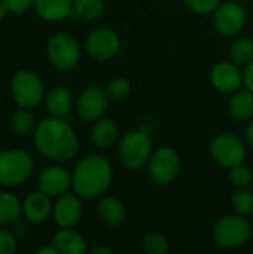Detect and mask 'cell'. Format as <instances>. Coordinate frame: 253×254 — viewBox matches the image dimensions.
Wrapping results in <instances>:
<instances>
[{
  "label": "cell",
  "instance_id": "7a4b0ae2",
  "mask_svg": "<svg viewBox=\"0 0 253 254\" xmlns=\"http://www.w3.org/2000/svg\"><path fill=\"white\" fill-rule=\"evenodd\" d=\"M113 171L107 159L100 155H91L82 159L72 177V185L81 198L92 199L103 195L112 183Z\"/></svg>",
  "mask_w": 253,
  "mask_h": 254
},
{
  "label": "cell",
  "instance_id": "4fadbf2b",
  "mask_svg": "<svg viewBox=\"0 0 253 254\" xmlns=\"http://www.w3.org/2000/svg\"><path fill=\"white\" fill-rule=\"evenodd\" d=\"M212 85L216 88V91L224 94L236 92L242 82H243V73L237 67V64L231 63H219L213 67L210 74Z\"/></svg>",
  "mask_w": 253,
  "mask_h": 254
},
{
  "label": "cell",
  "instance_id": "5bb4252c",
  "mask_svg": "<svg viewBox=\"0 0 253 254\" xmlns=\"http://www.w3.org/2000/svg\"><path fill=\"white\" fill-rule=\"evenodd\" d=\"M72 185L70 174L60 167H51L39 176V188L48 196L64 195Z\"/></svg>",
  "mask_w": 253,
  "mask_h": 254
},
{
  "label": "cell",
  "instance_id": "ffe728a7",
  "mask_svg": "<svg viewBox=\"0 0 253 254\" xmlns=\"http://www.w3.org/2000/svg\"><path fill=\"white\" fill-rule=\"evenodd\" d=\"M98 216L101 222H104L107 226L118 228L125 220V207L119 199L113 196H106L98 204Z\"/></svg>",
  "mask_w": 253,
  "mask_h": 254
},
{
  "label": "cell",
  "instance_id": "9a60e30c",
  "mask_svg": "<svg viewBox=\"0 0 253 254\" xmlns=\"http://www.w3.org/2000/svg\"><path fill=\"white\" fill-rule=\"evenodd\" d=\"M55 220L61 228H72L82 217V205L76 195L64 193L55 205Z\"/></svg>",
  "mask_w": 253,
  "mask_h": 254
},
{
  "label": "cell",
  "instance_id": "3957f363",
  "mask_svg": "<svg viewBox=\"0 0 253 254\" xmlns=\"http://www.w3.org/2000/svg\"><path fill=\"white\" fill-rule=\"evenodd\" d=\"M118 156L128 170H139L152 156V141L145 131H131L121 140Z\"/></svg>",
  "mask_w": 253,
  "mask_h": 254
},
{
  "label": "cell",
  "instance_id": "603a6c76",
  "mask_svg": "<svg viewBox=\"0 0 253 254\" xmlns=\"http://www.w3.org/2000/svg\"><path fill=\"white\" fill-rule=\"evenodd\" d=\"M103 12L101 0H73L72 18H81L85 21L97 19Z\"/></svg>",
  "mask_w": 253,
  "mask_h": 254
},
{
  "label": "cell",
  "instance_id": "d590c367",
  "mask_svg": "<svg viewBox=\"0 0 253 254\" xmlns=\"http://www.w3.org/2000/svg\"><path fill=\"white\" fill-rule=\"evenodd\" d=\"M57 249L55 247H43V249H39L36 254H57Z\"/></svg>",
  "mask_w": 253,
  "mask_h": 254
},
{
  "label": "cell",
  "instance_id": "5b68a950",
  "mask_svg": "<svg viewBox=\"0 0 253 254\" xmlns=\"http://www.w3.org/2000/svg\"><path fill=\"white\" fill-rule=\"evenodd\" d=\"M33 170V159L24 150H9L0 153V183L16 186L28 179Z\"/></svg>",
  "mask_w": 253,
  "mask_h": 254
},
{
  "label": "cell",
  "instance_id": "d4e9b609",
  "mask_svg": "<svg viewBox=\"0 0 253 254\" xmlns=\"http://www.w3.org/2000/svg\"><path fill=\"white\" fill-rule=\"evenodd\" d=\"M231 58L239 65H248L253 61V40L249 37H240L233 42L230 48Z\"/></svg>",
  "mask_w": 253,
  "mask_h": 254
},
{
  "label": "cell",
  "instance_id": "9c48e42d",
  "mask_svg": "<svg viewBox=\"0 0 253 254\" xmlns=\"http://www.w3.org/2000/svg\"><path fill=\"white\" fill-rule=\"evenodd\" d=\"M12 95L21 107H34L43 97V85L34 73L22 70L12 79Z\"/></svg>",
  "mask_w": 253,
  "mask_h": 254
},
{
  "label": "cell",
  "instance_id": "ab89813d",
  "mask_svg": "<svg viewBox=\"0 0 253 254\" xmlns=\"http://www.w3.org/2000/svg\"><path fill=\"white\" fill-rule=\"evenodd\" d=\"M0 101H1V95H0Z\"/></svg>",
  "mask_w": 253,
  "mask_h": 254
},
{
  "label": "cell",
  "instance_id": "e0dca14e",
  "mask_svg": "<svg viewBox=\"0 0 253 254\" xmlns=\"http://www.w3.org/2000/svg\"><path fill=\"white\" fill-rule=\"evenodd\" d=\"M36 12L48 21H60L73 10V0H34Z\"/></svg>",
  "mask_w": 253,
  "mask_h": 254
},
{
  "label": "cell",
  "instance_id": "8fae6325",
  "mask_svg": "<svg viewBox=\"0 0 253 254\" xmlns=\"http://www.w3.org/2000/svg\"><path fill=\"white\" fill-rule=\"evenodd\" d=\"M246 22V12L242 4L236 1H227L219 4L215 15V27L224 36L239 34Z\"/></svg>",
  "mask_w": 253,
  "mask_h": 254
},
{
  "label": "cell",
  "instance_id": "7c38bea8",
  "mask_svg": "<svg viewBox=\"0 0 253 254\" xmlns=\"http://www.w3.org/2000/svg\"><path fill=\"white\" fill-rule=\"evenodd\" d=\"M107 104L109 97L106 91L97 86H89L81 94L76 104V110L84 121H97L104 115Z\"/></svg>",
  "mask_w": 253,
  "mask_h": 254
},
{
  "label": "cell",
  "instance_id": "30bf717a",
  "mask_svg": "<svg viewBox=\"0 0 253 254\" xmlns=\"http://www.w3.org/2000/svg\"><path fill=\"white\" fill-rule=\"evenodd\" d=\"M85 48L88 55L94 60L106 61L113 58L119 52L121 40L113 30L101 27L89 33V36L86 37Z\"/></svg>",
  "mask_w": 253,
  "mask_h": 254
},
{
  "label": "cell",
  "instance_id": "1f68e13d",
  "mask_svg": "<svg viewBox=\"0 0 253 254\" xmlns=\"http://www.w3.org/2000/svg\"><path fill=\"white\" fill-rule=\"evenodd\" d=\"M16 250V241L7 231H0V254H12Z\"/></svg>",
  "mask_w": 253,
  "mask_h": 254
},
{
  "label": "cell",
  "instance_id": "2e32d148",
  "mask_svg": "<svg viewBox=\"0 0 253 254\" xmlns=\"http://www.w3.org/2000/svg\"><path fill=\"white\" fill-rule=\"evenodd\" d=\"M22 211L28 222L42 223L51 211V202L48 195L42 190L30 193L22 204Z\"/></svg>",
  "mask_w": 253,
  "mask_h": 254
},
{
  "label": "cell",
  "instance_id": "4dcf8cb0",
  "mask_svg": "<svg viewBox=\"0 0 253 254\" xmlns=\"http://www.w3.org/2000/svg\"><path fill=\"white\" fill-rule=\"evenodd\" d=\"M185 1L188 7L197 13H212L221 4V0H185Z\"/></svg>",
  "mask_w": 253,
  "mask_h": 254
},
{
  "label": "cell",
  "instance_id": "44dd1931",
  "mask_svg": "<svg viewBox=\"0 0 253 254\" xmlns=\"http://www.w3.org/2000/svg\"><path fill=\"white\" fill-rule=\"evenodd\" d=\"M230 115L236 121H249L253 116V92L252 91H240L237 92L228 106Z\"/></svg>",
  "mask_w": 253,
  "mask_h": 254
},
{
  "label": "cell",
  "instance_id": "8992f818",
  "mask_svg": "<svg viewBox=\"0 0 253 254\" xmlns=\"http://www.w3.org/2000/svg\"><path fill=\"white\" fill-rule=\"evenodd\" d=\"M210 153L213 159L222 167L233 168L240 165L246 159V147L243 141L234 134H219L212 140Z\"/></svg>",
  "mask_w": 253,
  "mask_h": 254
},
{
  "label": "cell",
  "instance_id": "d6986e66",
  "mask_svg": "<svg viewBox=\"0 0 253 254\" xmlns=\"http://www.w3.org/2000/svg\"><path fill=\"white\" fill-rule=\"evenodd\" d=\"M118 135H119L118 125L110 118L97 121V124H94V127L91 129L92 143L101 149H106V147H110L112 144H115V141L118 140Z\"/></svg>",
  "mask_w": 253,
  "mask_h": 254
},
{
  "label": "cell",
  "instance_id": "f546056e",
  "mask_svg": "<svg viewBox=\"0 0 253 254\" xmlns=\"http://www.w3.org/2000/svg\"><path fill=\"white\" fill-rule=\"evenodd\" d=\"M230 180L237 188H246L252 182V173H251V170L248 167L240 164V165H236V167L231 168Z\"/></svg>",
  "mask_w": 253,
  "mask_h": 254
},
{
  "label": "cell",
  "instance_id": "836d02e7",
  "mask_svg": "<svg viewBox=\"0 0 253 254\" xmlns=\"http://www.w3.org/2000/svg\"><path fill=\"white\" fill-rule=\"evenodd\" d=\"M243 80H245V83H246V88L253 92V61H251V63L246 65V70H245V73H243Z\"/></svg>",
  "mask_w": 253,
  "mask_h": 254
},
{
  "label": "cell",
  "instance_id": "8d00e7d4",
  "mask_svg": "<svg viewBox=\"0 0 253 254\" xmlns=\"http://www.w3.org/2000/svg\"><path fill=\"white\" fill-rule=\"evenodd\" d=\"M246 140H248V143L253 147V122L248 127V129H246Z\"/></svg>",
  "mask_w": 253,
  "mask_h": 254
},
{
  "label": "cell",
  "instance_id": "83f0119b",
  "mask_svg": "<svg viewBox=\"0 0 253 254\" xmlns=\"http://www.w3.org/2000/svg\"><path fill=\"white\" fill-rule=\"evenodd\" d=\"M131 92V83L124 77H116L112 82H109L106 88V94L113 101H122L125 100Z\"/></svg>",
  "mask_w": 253,
  "mask_h": 254
},
{
  "label": "cell",
  "instance_id": "484cf974",
  "mask_svg": "<svg viewBox=\"0 0 253 254\" xmlns=\"http://www.w3.org/2000/svg\"><path fill=\"white\" fill-rule=\"evenodd\" d=\"M142 249L149 254H164L169 252V241L157 232H149L142 240Z\"/></svg>",
  "mask_w": 253,
  "mask_h": 254
},
{
  "label": "cell",
  "instance_id": "52a82bcc",
  "mask_svg": "<svg viewBox=\"0 0 253 254\" xmlns=\"http://www.w3.org/2000/svg\"><path fill=\"white\" fill-rule=\"evenodd\" d=\"M180 170V159L174 149L160 147L149 159V174L157 185L171 183Z\"/></svg>",
  "mask_w": 253,
  "mask_h": 254
},
{
  "label": "cell",
  "instance_id": "ba28073f",
  "mask_svg": "<svg viewBox=\"0 0 253 254\" xmlns=\"http://www.w3.org/2000/svg\"><path fill=\"white\" fill-rule=\"evenodd\" d=\"M49 61L61 70L75 67L81 58V49L76 39L70 34H57L48 43Z\"/></svg>",
  "mask_w": 253,
  "mask_h": 254
},
{
  "label": "cell",
  "instance_id": "4316f807",
  "mask_svg": "<svg viewBox=\"0 0 253 254\" xmlns=\"http://www.w3.org/2000/svg\"><path fill=\"white\" fill-rule=\"evenodd\" d=\"M231 202L234 210L240 216H252L253 214V193L249 190H240L234 192L231 196Z\"/></svg>",
  "mask_w": 253,
  "mask_h": 254
},
{
  "label": "cell",
  "instance_id": "277c9868",
  "mask_svg": "<svg viewBox=\"0 0 253 254\" xmlns=\"http://www.w3.org/2000/svg\"><path fill=\"white\" fill-rule=\"evenodd\" d=\"M252 235L251 225L242 216H225L213 228V240L224 249H237L248 243Z\"/></svg>",
  "mask_w": 253,
  "mask_h": 254
},
{
  "label": "cell",
  "instance_id": "74e56055",
  "mask_svg": "<svg viewBox=\"0 0 253 254\" xmlns=\"http://www.w3.org/2000/svg\"><path fill=\"white\" fill-rule=\"evenodd\" d=\"M92 254H110L112 253V250L110 249H107V247H97V249H94Z\"/></svg>",
  "mask_w": 253,
  "mask_h": 254
},
{
  "label": "cell",
  "instance_id": "d6a6232c",
  "mask_svg": "<svg viewBox=\"0 0 253 254\" xmlns=\"http://www.w3.org/2000/svg\"><path fill=\"white\" fill-rule=\"evenodd\" d=\"M6 6H7V9L9 10H12V12H24V10H27L31 4H33V1L34 0H1Z\"/></svg>",
  "mask_w": 253,
  "mask_h": 254
},
{
  "label": "cell",
  "instance_id": "cb8c5ba5",
  "mask_svg": "<svg viewBox=\"0 0 253 254\" xmlns=\"http://www.w3.org/2000/svg\"><path fill=\"white\" fill-rule=\"evenodd\" d=\"M21 207L18 199L6 192H0V226L13 223L19 219Z\"/></svg>",
  "mask_w": 253,
  "mask_h": 254
},
{
  "label": "cell",
  "instance_id": "f1b7e54d",
  "mask_svg": "<svg viewBox=\"0 0 253 254\" xmlns=\"http://www.w3.org/2000/svg\"><path fill=\"white\" fill-rule=\"evenodd\" d=\"M34 127V116L27 110H19L12 118V129L18 135H27Z\"/></svg>",
  "mask_w": 253,
  "mask_h": 254
},
{
  "label": "cell",
  "instance_id": "e575fe53",
  "mask_svg": "<svg viewBox=\"0 0 253 254\" xmlns=\"http://www.w3.org/2000/svg\"><path fill=\"white\" fill-rule=\"evenodd\" d=\"M15 225H13V231H15V234H18V235H24L25 234V231H27V226H25V223L24 222H13Z\"/></svg>",
  "mask_w": 253,
  "mask_h": 254
},
{
  "label": "cell",
  "instance_id": "ac0fdd59",
  "mask_svg": "<svg viewBox=\"0 0 253 254\" xmlns=\"http://www.w3.org/2000/svg\"><path fill=\"white\" fill-rule=\"evenodd\" d=\"M54 247L61 254H84L86 252L85 240L70 228H64L54 237Z\"/></svg>",
  "mask_w": 253,
  "mask_h": 254
},
{
  "label": "cell",
  "instance_id": "7402d4cb",
  "mask_svg": "<svg viewBox=\"0 0 253 254\" xmlns=\"http://www.w3.org/2000/svg\"><path fill=\"white\" fill-rule=\"evenodd\" d=\"M72 107V95L64 88H55L52 89L46 97V109L52 116L61 118L67 115V112Z\"/></svg>",
  "mask_w": 253,
  "mask_h": 254
},
{
  "label": "cell",
  "instance_id": "f35d334b",
  "mask_svg": "<svg viewBox=\"0 0 253 254\" xmlns=\"http://www.w3.org/2000/svg\"><path fill=\"white\" fill-rule=\"evenodd\" d=\"M9 9H7V6L3 3V1H0V21L4 18V15H6V12H7Z\"/></svg>",
  "mask_w": 253,
  "mask_h": 254
},
{
  "label": "cell",
  "instance_id": "6da1fadb",
  "mask_svg": "<svg viewBox=\"0 0 253 254\" xmlns=\"http://www.w3.org/2000/svg\"><path fill=\"white\" fill-rule=\"evenodd\" d=\"M34 144L42 155L60 162L72 159L79 149V141L72 127L57 116L40 122L34 132Z\"/></svg>",
  "mask_w": 253,
  "mask_h": 254
}]
</instances>
